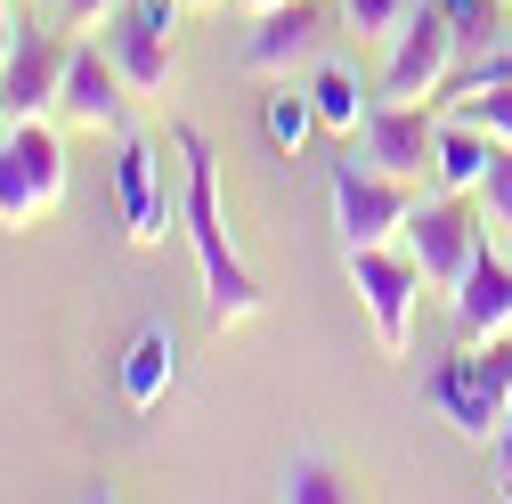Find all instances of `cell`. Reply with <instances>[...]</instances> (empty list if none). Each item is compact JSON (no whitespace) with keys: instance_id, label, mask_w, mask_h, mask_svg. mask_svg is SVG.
I'll use <instances>...</instances> for the list:
<instances>
[{"instance_id":"obj_8","label":"cell","mask_w":512,"mask_h":504,"mask_svg":"<svg viewBox=\"0 0 512 504\" xmlns=\"http://www.w3.org/2000/svg\"><path fill=\"white\" fill-rule=\"evenodd\" d=\"M456 25H447L439 0H423V9L391 33V66H382V98H399V106H423L447 90V74H456Z\"/></svg>"},{"instance_id":"obj_15","label":"cell","mask_w":512,"mask_h":504,"mask_svg":"<svg viewBox=\"0 0 512 504\" xmlns=\"http://www.w3.org/2000/svg\"><path fill=\"white\" fill-rule=\"evenodd\" d=\"M171 374H179V342H171V326H139V334H131V358H122V399H131L139 415L163 407Z\"/></svg>"},{"instance_id":"obj_18","label":"cell","mask_w":512,"mask_h":504,"mask_svg":"<svg viewBox=\"0 0 512 504\" xmlns=\"http://www.w3.org/2000/svg\"><path fill=\"white\" fill-rule=\"evenodd\" d=\"M261 122H269V147H277V155H301L309 131H317V106H309V90H277V98L261 106Z\"/></svg>"},{"instance_id":"obj_22","label":"cell","mask_w":512,"mask_h":504,"mask_svg":"<svg viewBox=\"0 0 512 504\" xmlns=\"http://www.w3.org/2000/svg\"><path fill=\"white\" fill-rule=\"evenodd\" d=\"M480 220H488V236L512 244V147H496V163L480 179Z\"/></svg>"},{"instance_id":"obj_5","label":"cell","mask_w":512,"mask_h":504,"mask_svg":"<svg viewBox=\"0 0 512 504\" xmlns=\"http://www.w3.org/2000/svg\"><path fill=\"white\" fill-rule=\"evenodd\" d=\"M106 49H114L122 82H131V98H147V106L171 98V82H179V0H131V9H114Z\"/></svg>"},{"instance_id":"obj_20","label":"cell","mask_w":512,"mask_h":504,"mask_svg":"<svg viewBox=\"0 0 512 504\" xmlns=\"http://www.w3.org/2000/svg\"><path fill=\"white\" fill-rule=\"evenodd\" d=\"M285 496L293 504H342V496H358L326 456H293V472H285Z\"/></svg>"},{"instance_id":"obj_23","label":"cell","mask_w":512,"mask_h":504,"mask_svg":"<svg viewBox=\"0 0 512 504\" xmlns=\"http://www.w3.org/2000/svg\"><path fill=\"white\" fill-rule=\"evenodd\" d=\"M439 9H447V25H456V41L464 49H504V33H496V0H439Z\"/></svg>"},{"instance_id":"obj_1","label":"cell","mask_w":512,"mask_h":504,"mask_svg":"<svg viewBox=\"0 0 512 504\" xmlns=\"http://www.w3.org/2000/svg\"><path fill=\"white\" fill-rule=\"evenodd\" d=\"M171 147L187 163V212L179 220H187V244H196V269H204V309H212L220 334H236V326H252L269 309V293L236 261V236H228V212H220V163H212L204 131H179Z\"/></svg>"},{"instance_id":"obj_3","label":"cell","mask_w":512,"mask_h":504,"mask_svg":"<svg viewBox=\"0 0 512 504\" xmlns=\"http://www.w3.org/2000/svg\"><path fill=\"white\" fill-rule=\"evenodd\" d=\"M57 204H66V147H57V131L49 122H9L0 131V228L25 236Z\"/></svg>"},{"instance_id":"obj_21","label":"cell","mask_w":512,"mask_h":504,"mask_svg":"<svg viewBox=\"0 0 512 504\" xmlns=\"http://www.w3.org/2000/svg\"><path fill=\"white\" fill-rule=\"evenodd\" d=\"M415 9H423V0H342V25H350L358 41H391Z\"/></svg>"},{"instance_id":"obj_29","label":"cell","mask_w":512,"mask_h":504,"mask_svg":"<svg viewBox=\"0 0 512 504\" xmlns=\"http://www.w3.org/2000/svg\"><path fill=\"white\" fill-rule=\"evenodd\" d=\"M0 131H9V98H0Z\"/></svg>"},{"instance_id":"obj_24","label":"cell","mask_w":512,"mask_h":504,"mask_svg":"<svg viewBox=\"0 0 512 504\" xmlns=\"http://www.w3.org/2000/svg\"><path fill=\"white\" fill-rule=\"evenodd\" d=\"M114 9H122V0H66V25H82V33H90V25H106Z\"/></svg>"},{"instance_id":"obj_13","label":"cell","mask_w":512,"mask_h":504,"mask_svg":"<svg viewBox=\"0 0 512 504\" xmlns=\"http://www.w3.org/2000/svg\"><path fill=\"white\" fill-rule=\"evenodd\" d=\"M114 196H122V228H131V244H163L171 236V196H163V171H155V147L147 139H122Z\"/></svg>"},{"instance_id":"obj_30","label":"cell","mask_w":512,"mask_h":504,"mask_svg":"<svg viewBox=\"0 0 512 504\" xmlns=\"http://www.w3.org/2000/svg\"><path fill=\"white\" fill-rule=\"evenodd\" d=\"M504 496H512V472H504Z\"/></svg>"},{"instance_id":"obj_12","label":"cell","mask_w":512,"mask_h":504,"mask_svg":"<svg viewBox=\"0 0 512 504\" xmlns=\"http://www.w3.org/2000/svg\"><path fill=\"white\" fill-rule=\"evenodd\" d=\"M366 163L391 171V179L439 171V131H431V114H423V106H399V98L366 106Z\"/></svg>"},{"instance_id":"obj_28","label":"cell","mask_w":512,"mask_h":504,"mask_svg":"<svg viewBox=\"0 0 512 504\" xmlns=\"http://www.w3.org/2000/svg\"><path fill=\"white\" fill-rule=\"evenodd\" d=\"M236 9H252V17H261V9H285V0H236Z\"/></svg>"},{"instance_id":"obj_9","label":"cell","mask_w":512,"mask_h":504,"mask_svg":"<svg viewBox=\"0 0 512 504\" xmlns=\"http://www.w3.org/2000/svg\"><path fill=\"white\" fill-rule=\"evenodd\" d=\"M122 106H131V82H122L114 49L74 41V57H66V90H57V122H74V131H122Z\"/></svg>"},{"instance_id":"obj_7","label":"cell","mask_w":512,"mask_h":504,"mask_svg":"<svg viewBox=\"0 0 512 504\" xmlns=\"http://www.w3.org/2000/svg\"><path fill=\"white\" fill-rule=\"evenodd\" d=\"M326 196H334V228H342V252L407 236V212H415V196H407V179H391V171H374V163L358 171V155L326 171Z\"/></svg>"},{"instance_id":"obj_16","label":"cell","mask_w":512,"mask_h":504,"mask_svg":"<svg viewBox=\"0 0 512 504\" xmlns=\"http://www.w3.org/2000/svg\"><path fill=\"white\" fill-rule=\"evenodd\" d=\"M488 163H496V139L480 131V122H447L439 131V187H456V196H480V179H488Z\"/></svg>"},{"instance_id":"obj_27","label":"cell","mask_w":512,"mask_h":504,"mask_svg":"<svg viewBox=\"0 0 512 504\" xmlns=\"http://www.w3.org/2000/svg\"><path fill=\"white\" fill-rule=\"evenodd\" d=\"M496 464L512 472V407H504V431H496Z\"/></svg>"},{"instance_id":"obj_4","label":"cell","mask_w":512,"mask_h":504,"mask_svg":"<svg viewBox=\"0 0 512 504\" xmlns=\"http://www.w3.org/2000/svg\"><path fill=\"white\" fill-rule=\"evenodd\" d=\"M350 285L366 301V318H374V342L382 358H407L415 350V301H423V261L415 252H391V244H358L350 252Z\"/></svg>"},{"instance_id":"obj_10","label":"cell","mask_w":512,"mask_h":504,"mask_svg":"<svg viewBox=\"0 0 512 504\" xmlns=\"http://www.w3.org/2000/svg\"><path fill=\"white\" fill-rule=\"evenodd\" d=\"M334 17L317 9V0H285V9H261V33L244 41V74H261V82H285L293 66H309L317 49H326Z\"/></svg>"},{"instance_id":"obj_17","label":"cell","mask_w":512,"mask_h":504,"mask_svg":"<svg viewBox=\"0 0 512 504\" xmlns=\"http://www.w3.org/2000/svg\"><path fill=\"white\" fill-rule=\"evenodd\" d=\"M309 106H317V131H358V122H366V90L342 66H317L309 74Z\"/></svg>"},{"instance_id":"obj_11","label":"cell","mask_w":512,"mask_h":504,"mask_svg":"<svg viewBox=\"0 0 512 504\" xmlns=\"http://www.w3.org/2000/svg\"><path fill=\"white\" fill-rule=\"evenodd\" d=\"M66 57H74V41H57V33L25 25V41L9 49V66H0L9 122H41V114H57V90H66Z\"/></svg>"},{"instance_id":"obj_26","label":"cell","mask_w":512,"mask_h":504,"mask_svg":"<svg viewBox=\"0 0 512 504\" xmlns=\"http://www.w3.org/2000/svg\"><path fill=\"white\" fill-rule=\"evenodd\" d=\"M25 41V25H17V0H0V66H9V49Z\"/></svg>"},{"instance_id":"obj_14","label":"cell","mask_w":512,"mask_h":504,"mask_svg":"<svg viewBox=\"0 0 512 504\" xmlns=\"http://www.w3.org/2000/svg\"><path fill=\"white\" fill-rule=\"evenodd\" d=\"M447 309H456V334H464V342H496V334H512V261H504L496 244L472 261V277L447 293Z\"/></svg>"},{"instance_id":"obj_25","label":"cell","mask_w":512,"mask_h":504,"mask_svg":"<svg viewBox=\"0 0 512 504\" xmlns=\"http://www.w3.org/2000/svg\"><path fill=\"white\" fill-rule=\"evenodd\" d=\"M472 82H512V49H488V57H480V66L464 74V90H472Z\"/></svg>"},{"instance_id":"obj_19","label":"cell","mask_w":512,"mask_h":504,"mask_svg":"<svg viewBox=\"0 0 512 504\" xmlns=\"http://www.w3.org/2000/svg\"><path fill=\"white\" fill-rule=\"evenodd\" d=\"M456 114L480 122L496 147H512V82H472V90H456Z\"/></svg>"},{"instance_id":"obj_6","label":"cell","mask_w":512,"mask_h":504,"mask_svg":"<svg viewBox=\"0 0 512 504\" xmlns=\"http://www.w3.org/2000/svg\"><path fill=\"white\" fill-rule=\"evenodd\" d=\"M407 252L423 261L431 293H456V285L472 277V261L488 252V220L456 196V187H447V196H431V204L407 212Z\"/></svg>"},{"instance_id":"obj_2","label":"cell","mask_w":512,"mask_h":504,"mask_svg":"<svg viewBox=\"0 0 512 504\" xmlns=\"http://www.w3.org/2000/svg\"><path fill=\"white\" fill-rule=\"evenodd\" d=\"M431 399H439V415L456 423L472 448H496L504 407H512V334L464 342V358H447V366L431 374Z\"/></svg>"}]
</instances>
